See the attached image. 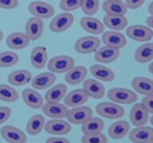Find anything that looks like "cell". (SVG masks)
I'll return each mask as SVG.
<instances>
[{
    "label": "cell",
    "mask_w": 153,
    "mask_h": 143,
    "mask_svg": "<svg viewBox=\"0 0 153 143\" xmlns=\"http://www.w3.org/2000/svg\"><path fill=\"white\" fill-rule=\"evenodd\" d=\"M22 100L32 109H40L44 104V100L40 93L34 89L26 88L22 92Z\"/></svg>",
    "instance_id": "cell-20"
},
{
    "label": "cell",
    "mask_w": 153,
    "mask_h": 143,
    "mask_svg": "<svg viewBox=\"0 0 153 143\" xmlns=\"http://www.w3.org/2000/svg\"><path fill=\"white\" fill-rule=\"evenodd\" d=\"M103 10L106 14L110 15H119V16H125L128 13V7L125 3L120 1H114V0H106L102 5Z\"/></svg>",
    "instance_id": "cell-31"
},
{
    "label": "cell",
    "mask_w": 153,
    "mask_h": 143,
    "mask_svg": "<svg viewBox=\"0 0 153 143\" xmlns=\"http://www.w3.org/2000/svg\"><path fill=\"white\" fill-rule=\"evenodd\" d=\"M114 1H120V2H123V0H114Z\"/></svg>",
    "instance_id": "cell-50"
},
{
    "label": "cell",
    "mask_w": 153,
    "mask_h": 143,
    "mask_svg": "<svg viewBox=\"0 0 153 143\" xmlns=\"http://www.w3.org/2000/svg\"><path fill=\"white\" fill-rule=\"evenodd\" d=\"M1 136L9 143H26L27 137L20 129L14 126H5L1 129Z\"/></svg>",
    "instance_id": "cell-10"
},
{
    "label": "cell",
    "mask_w": 153,
    "mask_h": 143,
    "mask_svg": "<svg viewBox=\"0 0 153 143\" xmlns=\"http://www.w3.org/2000/svg\"><path fill=\"white\" fill-rule=\"evenodd\" d=\"M126 34L131 40L138 42H147L153 38V30L143 25H133L127 29Z\"/></svg>",
    "instance_id": "cell-5"
},
{
    "label": "cell",
    "mask_w": 153,
    "mask_h": 143,
    "mask_svg": "<svg viewBox=\"0 0 153 143\" xmlns=\"http://www.w3.org/2000/svg\"><path fill=\"white\" fill-rule=\"evenodd\" d=\"M149 143H153V140H152V141H151V142H149Z\"/></svg>",
    "instance_id": "cell-51"
},
{
    "label": "cell",
    "mask_w": 153,
    "mask_h": 143,
    "mask_svg": "<svg viewBox=\"0 0 153 143\" xmlns=\"http://www.w3.org/2000/svg\"><path fill=\"white\" fill-rule=\"evenodd\" d=\"M30 40L26 33L14 32L8 35L6 40V44L11 49L20 50L27 47L30 44Z\"/></svg>",
    "instance_id": "cell-19"
},
{
    "label": "cell",
    "mask_w": 153,
    "mask_h": 143,
    "mask_svg": "<svg viewBox=\"0 0 153 143\" xmlns=\"http://www.w3.org/2000/svg\"><path fill=\"white\" fill-rule=\"evenodd\" d=\"M74 21V15L70 13H61L52 19L50 23V30L53 33H62L70 28Z\"/></svg>",
    "instance_id": "cell-8"
},
{
    "label": "cell",
    "mask_w": 153,
    "mask_h": 143,
    "mask_svg": "<svg viewBox=\"0 0 153 143\" xmlns=\"http://www.w3.org/2000/svg\"><path fill=\"white\" fill-rule=\"evenodd\" d=\"M57 80V76L54 73L45 72L38 74L31 80V86L36 90H45L50 88Z\"/></svg>",
    "instance_id": "cell-18"
},
{
    "label": "cell",
    "mask_w": 153,
    "mask_h": 143,
    "mask_svg": "<svg viewBox=\"0 0 153 143\" xmlns=\"http://www.w3.org/2000/svg\"><path fill=\"white\" fill-rule=\"evenodd\" d=\"M104 25L113 31H121L128 25V20L125 16L105 14L104 17Z\"/></svg>",
    "instance_id": "cell-29"
},
{
    "label": "cell",
    "mask_w": 153,
    "mask_h": 143,
    "mask_svg": "<svg viewBox=\"0 0 153 143\" xmlns=\"http://www.w3.org/2000/svg\"><path fill=\"white\" fill-rule=\"evenodd\" d=\"M131 87L136 92L143 95H153V80L143 76H137L131 81Z\"/></svg>",
    "instance_id": "cell-24"
},
{
    "label": "cell",
    "mask_w": 153,
    "mask_h": 143,
    "mask_svg": "<svg viewBox=\"0 0 153 143\" xmlns=\"http://www.w3.org/2000/svg\"><path fill=\"white\" fill-rule=\"evenodd\" d=\"M83 82V89L85 91L89 97L96 100L104 97L105 88L102 83L93 79H88Z\"/></svg>",
    "instance_id": "cell-22"
},
{
    "label": "cell",
    "mask_w": 153,
    "mask_h": 143,
    "mask_svg": "<svg viewBox=\"0 0 153 143\" xmlns=\"http://www.w3.org/2000/svg\"><path fill=\"white\" fill-rule=\"evenodd\" d=\"M100 40L93 36H85L79 38L74 44V49L81 54H88L96 52L100 46Z\"/></svg>",
    "instance_id": "cell-4"
},
{
    "label": "cell",
    "mask_w": 153,
    "mask_h": 143,
    "mask_svg": "<svg viewBox=\"0 0 153 143\" xmlns=\"http://www.w3.org/2000/svg\"><path fill=\"white\" fill-rule=\"evenodd\" d=\"M148 71H149V72H150L151 74H152L153 75V61L148 65Z\"/></svg>",
    "instance_id": "cell-47"
},
{
    "label": "cell",
    "mask_w": 153,
    "mask_h": 143,
    "mask_svg": "<svg viewBox=\"0 0 153 143\" xmlns=\"http://www.w3.org/2000/svg\"><path fill=\"white\" fill-rule=\"evenodd\" d=\"M88 70L85 67L79 66L74 67L69 72H67L65 76V80L70 85H77L82 83L86 78Z\"/></svg>",
    "instance_id": "cell-26"
},
{
    "label": "cell",
    "mask_w": 153,
    "mask_h": 143,
    "mask_svg": "<svg viewBox=\"0 0 153 143\" xmlns=\"http://www.w3.org/2000/svg\"><path fill=\"white\" fill-rule=\"evenodd\" d=\"M25 30L30 40H38L42 37L44 31V22L42 19L37 17H32L29 18L28 21H26Z\"/></svg>",
    "instance_id": "cell-13"
},
{
    "label": "cell",
    "mask_w": 153,
    "mask_h": 143,
    "mask_svg": "<svg viewBox=\"0 0 153 143\" xmlns=\"http://www.w3.org/2000/svg\"><path fill=\"white\" fill-rule=\"evenodd\" d=\"M89 96L83 88L71 91L64 98L65 105L68 107H76L82 106L88 102Z\"/></svg>",
    "instance_id": "cell-17"
},
{
    "label": "cell",
    "mask_w": 153,
    "mask_h": 143,
    "mask_svg": "<svg viewBox=\"0 0 153 143\" xmlns=\"http://www.w3.org/2000/svg\"><path fill=\"white\" fill-rule=\"evenodd\" d=\"M146 0H125V5L128 9L136 10L143 5Z\"/></svg>",
    "instance_id": "cell-43"
},
{
    "label": "cell",
    "mask_w": 153,
    "mask_h": 143,
    "mask_svg": "<svg viewBox=\"0 0 153 143\" xmlns=\"http://www.w3.org/2000/svg\"><path fill=\"white\" fill-rule=\"evenodd\" d=\"M45 117L42 114H37L29 119L26 123V131L30 135H38L42 131L45 126Z\"/></svg>",
    "instance_id": "cell-33"
},
{
    "label": "cell",
    "mask_w": 153,
    "mask_h": 143,
    "mask_svg": "<svg viewBox=\"0 0 153 143\" xmlns=\"http://www.w3.org/2000/svg\"><path fill=\"white\" fill-rule=\"evenodd\" d=\"M82 0H61L60 8L65 12H71L79 9Z\"/></svg>",
    "instance_id": "cell-39"
},
{
    "label": "cell",
    "mask_w": 153,
    "mask_h": 143,
    "mask_svg": "<svg viewBox=\"0 0 153 143\" xmlns=\"http://www.w3.org/2000/svg\"><path fill=\"white\" fill-rule=\"evenodd\" d=\"M120 54V49L105 45L96 51L94 58L96 61L100 64H109L118 59Z\"/></svg>",
    "instance_id": "cell-12"
},
{
    "label": "cell",
    "mask_w": 153,
    "mask_h": 143,
    "mask_svg": "<svg viewBox=\"0 0 153 143\" xmlns=\"http://www.w3.org/2000/svg\"><path fill=\"white\" fill-rule=\"evenodd\" d=\"M148 12L150 13L151 15H153V1L148 6Z\"/></svg>",
    "instance_id": "cell-46"
},
{
    "label": "cell",
    "mask_w": 153,
    "mask_h": 143,
    "mask_svg": "<svg viewBox=\"0 0 153 143\" xmlns=\"http://www.w3.org/2000/svg\"><path fill=\"white\" fill-rule=\"evenodd\" d=\"M45 131L52 135H65L71 132L72 126L69 122L62 119H50L45 124Z\"/></svg>",
    "instance_id": "cell-9"
},
{
    "label": "cell",
    "mask_w": 153,
    "mask_h": 143,
    "mask_svg": "<svg viewBox=\"0 0 153 143\" xmlns=\"http://www.w3.org/2000/svg\"><path fill=\"white\" fill-rule=\"evenodd\" d=\"M67 93V86L64 83H57L50 88L45 94V100L49 103L60 102Z\"/></svg>",
    "instance_id": "cell-28"
},
{
    "label": "cell",
    "mask_w": 153,
    "mask_h": 143,
    "mask_svg": "<svg viewBox=\"0 0 153 143\" xmlns=\"http://www.w3.org/2000/svg\"><path fill=\"white\" fill-rule=\"evenodd\" d=\"M130 124L126 120H119L113 122L108 127V133L111 138L115 140H119L125 138L130 130Z\"/></svg>",
    "instance_id": "cell-21"
},
{
    "label": "cell",
    "mask_w": 153,
    "mask_h": 143,
    "mask_svg": "<svg viewBox=\"0 0 153 143\" xmlns=\"http://www.w3.org/2000/svg\"><path fill=\"white\" fill-rule=\"evenodd\" d=\"M19 7L18 0H0V8L4 10H14Z\"/></svg>",
    "instance_id": "cell-41"
},
{
    "label": "cell",
    "mask_w": 153,
    "mask_h": 143,
    "mask_svg": "<svg viewBox=\"0 0 153 143\" xmlns=\"http://www.w3.org/2000/svg\"><path fill=\"white\" fill-rule=\"evenodd\" d=\"M30 63L36 69H42L47 63L48 52L44 46H37L33 48L30 53Z\"/></svg>",
    "instance_id": "cell-23"
},
{
    "label": "cell",
    "mask_w": 153,
    "mask_h": 143,
    "mask_svg": "<svg viewBox=\"0 0 153 143\" xmlns=\"http://www.w3.org/2000/svg\"><path fill=\"white\" fill-rule=\"evenodd\" d=\"M19 98V92L16 89L7 84H0V100L6 102H14Z\"/></svg>",
    "instance_id": "cell-35"
},
{
    "label": "cell",
    "mask_w": 153,
    "mask_h": 143,
    "mask_svg": "<svg viewBox=\"0 0 153 143\" xmlns=\"http://www.w3.org/2000/svg\"><path fill=\"white\" fill-rule=\"evenodd\" d=\"M102 41L105 45L120 49L127 45V39L123 33L118 31H106L101 37Z\"/></svg>",
    "instance_id": "cell-15"
},
{
    "label": "cell",
    "mask_w": 153,
    "mask_h": 143,
    "mask_svg": "<svg viewBox=\"0 0 153 143\" xmlns=\"http://www.w3.org/2000/svg\"><path fill=\"white\" fill-rule=\"evenodd\" d=\"M96 111L100 116L108 119H118L124 116V109L116 102H100L96 107Z\"/></svg>",
    "instance_id": "cell-3"
},
{
    "label": "cell",
    "mask_w": 153,
    "mask_h": 143,
    "mask_svg": "<svg viewBox=\"0 0 153 143\" xmlns=\"http://www.w3.org/2000/svg\"><path fill=\"white\" fill-rule=\"evenodd\" d=\"M142 104L149 114H153V95H146L142 100Z\"/></svg>",
    "instance_id": "cell-42"
},
{
    "label": "cell",
    "mask_w": 153,
    "mask_h": 143,
    "mask_svg": "<svg viewBox=\"0 0 153 143\" xmlns=\"http://www.w3.org/2000/svg\"><path fill=\"white\" fill-rule=\"evenodd\" d=\"M81 26L84 30L94 35L100 34L105 31L104 23L93 17H83L81 19Z\"/></svg>",
    "instance_id": "cell-25"
},
{
    "label": "cell",
    "mask_w": 153,
    "mask_h": 143,
    "mask_svg": "<svg viewBox=\"0 0 153 143\" xmlns=\"http://www.w3.org/2000/svg\"><path fill=\"white\" fill-rule=\"evenodd\" d=\"M32 80V73L26 69H19L9 74L7 80L13 86L21 87L28 84Z\"/></svg>",
    "instance_id": "cell-27"
},
{
    "label": "cell",
    "mask_w": 153,
    "mask_h": 143,
    "mask_svg": "<svg viewBox=\"0 0 153 143\" xmlns=\"http://www.w3.org/2000/svg\"><path fill=\"white\" fill-rule=\"evenodd\" d=\"M108 97L112 102L117 104H131L136 102L138 96L133 91L124 88H114L107 93Z\"/></svg>",
    "instance_id": "cell-1"
},
{
    "label": "cell",
    "mask_w": 153,
    "mask_h": 143,
    "mask_svg": "<svg viewBox=\"0 0 153 143\" xmlns=\"http://www.w3.org/2000/svg\"><path fill=\"white\" fill-rule=\"evenodd\" d=\"M91 74L96 79L103 82H112L114 80L115 73L112 69L102 64H93L90 67Z\"/></svg>",
    "instance_id": "cell-30"
},
{
    "label": "cell",
    "mask_w": 153,
    "mask_h": 143,
    "mask_svg": "<svg viewBox=\"0 0 153 143\" xmlns=\"http://www.w3.org/2000/svg\"><path fill=\"white\" fill-rule=\"evenodd\" d=\"M28 10L33 17L41 19L52 18L55 13L54 7L43 1H33L30 2L28 6Z\"/></svg>",
    "instance_id": "cell-7"
},
{
    "label": "cell",
    "mask_w": 153,
    "mask_h": 143,
    "mask_svg": "<svg viewBox=\"0 0 153 143\" xmlns=\"http://www.w3.org/2000/svg\"><path fill=\"white\" fill-rule=\"evenodd\" d=\"M135 59L140 64H145L153 60V43L147 42L140 45L135 52Z\"/></svg>",
    "instance_id": "cell-32"
},
{
    "label": "cell",
    "mask_w": 153,
    "mask_h": 143,
    "mask_svg": "<svg viewBox=\"0 0 153 143\" xmlns=\"http://www.w3.org/2000/svg\"><path fill=\"white\" fill-rule=\"evenodd\" d=\"M129 119L136 127L144 126L149 119V113L142 103H136L130 110Z\"/></svg>",
    "instance_id": "cell-11"
},
{
    "label": "cell",
    "mask_w": 153,
    "mask_h": 143,
    "mask_svg": "<svg viewBox=\"0 0 153 143\" xmlns=\"http://www.w3.org/2000/svg\"><path fill=\"white\" fill-rule=\"evenodd\" d=\"M11 109L8 107H0V125L8 120L11 116Z\"/></svg>",
    "instance_id": "cell-40"
},
{
    "label": "cell",
    "mask_w": 153,
    "mask_h": 143,
    "mask_svg": "<svg viewBox=\"0 0 153 143\" xmlns=\"http://www.w3.org/2000/svg\"><path fill=\"white\" fill-rule=\"evenodd\" d=\"M19 61V55L13 51L0 52V68H10L14 66Z\"/></svg>",
    "instance_id": "cell-36"
},
{
    "label": "cell",
    "mask_w": 153,
    "mask_h": 143,
    "mask_svg": "<svg viewBox=\"0 0 153 143\" xmlns=\"http://www.w3.org/2000/svg\"><path fill=\"white\" fill-rule=\"evenodd\" d=\"M45 143H70L67 138L61 137H51L46 139Z\"/></svg>",
    "instance_id": "cell-44"
},
{
    "label": "cell",
    "mask_w": 153,
    "mask_h": 143,
    "mask_svg": "<svg viewBox=\"0 0 153 143\" xmlns=\"http://www.w3.org/2000/svg\"><path fill=\"white\" fill-rule=\"evenodd\" d=\"M150 121H151V124H152V126H153V115H152V118H151Z\"/></svg>",
    "instance_id": "cell-49"
},
{
    "label": "cell",
    "mask_w": 153,
    "mask_h": 143,
    "mask_svg": "<svg viewBox=\"0 0 153 143\" xmlns=\"http://www.w3.org/2000/svg\"><path fill=\"white\" fill-rule=\"evenodd\" d=\"M3 37H4L3 32H2V31L1 30V29H0V42H1L2 39H3Z\"/></svg>",
    "instance_id": "cell-48"
},
{
    "label": "cell",
    "mask_w": 153,
    "mask_h": 143,
    "mask_svg": "<svg viewBox=\"0 0 153 143\" xmlns=\"http://www.w3.org/2000/svg\"><path fill=\"white\" fill-rule=\"evenodd\" d=\"M100 7L99 0H82L81 8L84 14L88 16H93L97 13Z\"/></svg>",
    "instance_id": "cell-37"
},
{
    "label": "cell",
    "mask_w": 153,
    "mask_h": 143,
    "mask_svg": "<svg viewBox=\"0 0 153 143\" xmlns=\"http://www.w3.org/2000/svg\"><path fill=\"white\" fill-rule=\"evenodd\" d=\"M105 127V122L98 117H91L81 126V131L85 134L101 133Z\"/></svg>",
    "instance_id": "cell-34"
},
{
    "label": "cell",
    "mask_w": 153,
    "mask_h": 143,
    "mask_svg": "<svg viewBox=\"0 0 153 143\" xmlns=\"http://www.w3.org/2000/svg\"><path fill=\"white\" fill-rule=\"evenodd\" d=\"M91 117H93V110L90 107L79 106L69 110L66 118L70 123L75 125H80V124L82 125L86 121H88Z\"/></svg>",
    "instance_id": "cell-6"
},
{
    "label": "cell",
    "mask_w": 153,
    "mask_h": 143,
    "mask_svg": "<svg viewBox=\"0 0 153 143\" xmlns=\"http://www.w3.org/2000/svg\"><path fill=\"white\" fill-rule=\"evenodd\" d=\"M81 143H108V138L102 133L85 134L81 138Z\"/></svg>",
    "instance_id": "cell-38"
},
{
    "label": "cell",
    "mask_w": 153,
    "mask_h": 143,
    "mask_svg": "<svg viewBox=\"0 0 153 143\" xmlns=\"http://www.w3.org/2000/svg\"><path fill=\"white\" fill-rule=\"evenodd\" d=\"M146 23L148 25V27L151 29H153V15H151L146 19Z\"/></svg>",
    "instance_id": "cell-45"
},
{
    "label": "cell",
    "mask_w": 153,
    "mask_h": 143,
    "mask_svg": "<svg viewBox=\"0 0 153 143\" xmlns=\"http://www.w3.org/2000/svg\"><path fill=\"white\" fill-rule=\"evenodd\" d=\"M42 110L43 114H45L46 116L55 119H62L66 118L69 112L68 107L61 102H56V103L46 102L45 104H43Z\"/></svg>",
    "instance_id": "cell-14"
},
{
    "label": "cell",
    "mask_w": 153,
    "mask_h": 143,
    "mask_svg": "<svg viewBox=\"0 0 153 143\" xmlns=\"http://www.w3.org/2000/svg\"><path fill=\"white\" fill-rule=\"evenodd\" d=\"M75 64L74 58L69 56L61 55L53 57L48 62V69L53 73H66L71 69H73Z\"/></svg>",
    "instance_id": "cell-2"
},
{
    "label": "cell",
    "mask_w": 153,
    "mask_h": 143,
    "mask_svg": "<svg viewBox=\"0 0 153 143\" xmlns=\"http://www.w3.org/2000/svg\"><path fill=\"white\" fill-rule=\"evenodd\" d=\"M128 133L132 143H149L153 140V128L150 126H138Z\"/></svg>",
    "instance_id": "cell-16"
}]
</instances>
